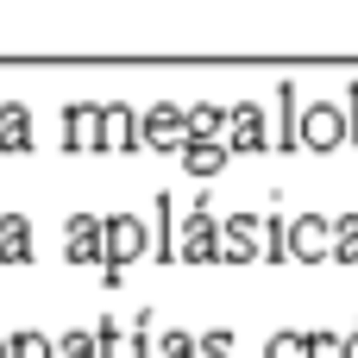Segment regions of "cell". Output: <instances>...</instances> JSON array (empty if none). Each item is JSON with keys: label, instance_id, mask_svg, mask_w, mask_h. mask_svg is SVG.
Here are the masks:
<instances>
[{"label": "cell", "instance_id": "6da1fadb", "mask_svg": "<svg viewBox=\"0 0 358 358\" xmlns=\"http://www.w3.org/2000/svg\"><path fill=\"white\" fill-rule=\"evenodd\" d=\"M308 346H315V340H302V334H283V340H271V358H315Z\"/></svg>", "mask_w": 358, "mask_h": 358}, {"label": "cell", "instance_id": "7a4b0ae2", "mask_svg": "<svg viewBox=\"0 0 358 358\" xmlns=\"http://www.w3.org/2000/svg\"><path fill=\"white\" fill-rule=\"evenodd\" d=\"M19 358H50V346L44 340H19Z\"/></svg>", "mask_w": 358, "mask_h": 358}, {"label": "cell", "instance_id": "3957f363", "mask_svg": "<svg viewBox=\"0 0 358 358\" xmlns=\"http://www.w3.org/2000/svg\"><path fill=\"white\" fill-rule=\"evenodd\" d=\"M63 346H69V358H94V352H88V340H82V334H76V340H63Z\"/></svg>", "mask_w": 358, "mask_h": 358}, {"label": "cell", "instance_id": "277c9868", "mask_svg": "<svg viewBox=\"0 0 358 358\" xmlns=\"http://www.w3.org/2000/svg\"><path fill=\"white\" fill-rule=\"evenodd\" d=\"M352 358H358V340H352Z\"/></svg>", "mask_w": 358, "mask_h": 358}, {"label": "cell", "instance_id": "5b68a950", "mask_svg": "<svg viewBox=\"0 0 358 358\" xmlns=\"http://www.w3.org/2000/svg\"><path fill=\"white\" fill-rule=\"evenodd\" d=\"M0 358H6V346H0Z\"/></svg>", "mask_w": 358, "mask_h": 358}]
</instances>
